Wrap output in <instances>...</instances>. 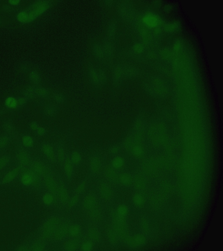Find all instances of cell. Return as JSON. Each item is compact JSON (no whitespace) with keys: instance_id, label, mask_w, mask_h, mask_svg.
Returning a JSON list of instances; mask_svg holds the SVG:
<instances>
[{"instance_id":"cell-15","label":"cell","mask_w":223,"mask_h":251,"mask_svg":"<svg viewBox=\"0 0 223 251\" xmlns=\"http://www.w3.org/2000/svg\"><path fill=\"white\" fill-rule=\"evenodd\" d=\"M58 110L56 106L52 104L47 105L44 109V114L48 117H52L56 116L58 113Z\"/></svg>"},{"instance_id":"cell-17","label":"cell","mask_w":223,"mask_h":251,"mask_svg":"<svg viewBox=\"0 0 223 251\" xmlns=\"http://www.w3.org/2000/svg\"><path fill=\"white\" fill-rule=\"evenodd\" d=\"M18 159L21 166H24L29 163L30 158L29 154L25 150H21L19 152Z\"/></svg>"},{"instance_id":"cell-41","label":"cell","mask_w":223,"mask_h":251,"mask_svg":"<svg viewBox=\"0 0 223 251\" xmlns=\"http://www.w3.org/2000/svg\"><path fill=\"white\" fill-rule=\"evenodd\" d=\"M147 21L149 23V24L150 25H156L157 22V19H155L154 17H148V20H147Z\"/></svg>"},{"instance_id":"cell-18","label":"cell","mask_w":223,"mask_h":251,"mask_svg":"<svg viewBox=\"0 0 223 251\" xmlns=\"http://www.w3.org/2000/svg\"><path fill=\"white\" fill-rule=\"evenodd\" d=\"M89 215L92 220L95 222L100 220L102 217V212L100 209L97 206L89 211Z\"/></svg>"},{"instance_id":"cell-20","label":"cell","mask_w":223,"mask_h":251,"mask_svg":"<svg viewBox=\"0 0 223 251\" xmlns=\"http://www.w3.org/2000/svg\"><path fill=\"white\" fill-rule=\"evenodd\" d=\"M124 164V160L121 156H115L111 161V166L115 170L119 169L123 167Z\"/></svg>"},{"instance_id":"cell-13","label":"cell","mask_w":223,"mask_h":251,"mask_svg":"<svg viewBox=\"0 0 223 251\" xmlns=\"http://www.w3.org/2000/svg\"><path fill=\"white\" fill-rule=\"evenodd\" d=\"M96 199L92 194H89L86 196L83 200V206L87 211H90L96 206Z\"/></svg>"},{"instance_id":"cell-24","label":"cell","mask_w":223,"mask_h":251,"mask_svg":"<svg viewBox=\"0 0 223 251\" xmlns=\"http://www.w3.org/2000/svg\"><path fill=\"white\" fill-rule=\"evenodd\" d=\"M54 195L51 193L45 194L43 197V202L47 205H51L54 202Z\"/></svg>"},{"instance_id":"cell-29","label":"cell","mask_w":223,"mask_h":251,"mask_svg":"<svg viewBox=\"0 0 223 251\" xmlns=\"http://www.w3.org/2000/svg\"><path fill=\"white\" fill-rule=\"evenodd\" d=\"M53 98L56 102L59 104H62L65 102L66 100V97L61 93H55L54 94Z\"/></svg>"},{"instance_id":"cell-22","label":"cell","mask_w":223,"mask_h":251,"mask_svg":"<svg viewBox=\"0 0 223 251\" xmlns=\"http://www.w3.org/2000/svg\"><path fill=\"white\" fill-rule=\"evenodd\" d=\"M81 229L78 224H73L69 227L68 234L72 237H76L80 234Z\"/></svg>"},{"instance_id":"cell-16","label":"cell","mask_w":223,"mask_h":251,"mask_svg":"<svg viewBox=\"0 0 223 251\" xmlns=\"http://www.w3.org/2000/svg\"><path fill=\"white\" fill-rule=\"evenodd\" d=\"M70 156V159L74 165V166H78L81 164L82 161V157L81 154L77 150L72 151Z\"/></svg>"},{"instance_id":"cell-40","label":"cell","mask_w":223,"mask_h":251,"mask_svg":"<svg viewBox=\"0 0 223 251\" xmlns=\"http://www.w3.org/2000/svg\"><path fill=\"white\" fill-rule=\"evenodd\" d=\"M39 126L38 124L36 122H32L30 124V129L33 130L35 131H36Z\"/></svg>"},{"instance_id":"cell-36","label":"cell","mask_w":223,"mask_h":251,"mask_svg":"<svg viewBox=\"0 0 223 251\" xmlns=\"http://www.w3.org/2000/svg\"><path fill=\"white\" fill-rule=\"evenodd\" d=\"M44 249H45V247L41 243H36V244H34L33 247V251H43Z\"/></svg>"},{"instance_id":"cell-5","label":"cell","mask_w":223,"mask_h":251,"mask_svg":"<svg viewBox=\"0 0 223 251\" xmlns=\"http://www.w3.org/2000/svg\"><path fill=\"white\" fill-rule=\"evenodd\" d=\"M41 150L44 156L52 163H56L55 148L52 144L44 143L41 146Z\"/></svg>"},{"instance_id":"cell-19","label":"cell","mask_w":223,"mask_h":251,"mask_svg":"<svg viewBox=\"0 0 223 251\" xmlns=\"http://www.w3.org/2000/svg\"><path fill=\"white\" fill-rule=\"evenodd\" d=\"M88 237L90 240L93 242H97L100 240V232L97 229L92 228L89 229L88 232Z\"/></svg>"},{"instance_id":"cell-42","label":"cell","mask_w":223,"mask_h":251,"mask_svg":"<svg viewBox=\"0 0 223 251\" xmlns=\"http://www.w3.org/2000/svg\"><path fill=\"white\" fill-rule=\"evenodd\" d=\"M17 103H18V105L21 106V105L25 104V101L24 99H20L18 100Z\"/></svg>"},{"instance_id":"cell-33","label":"cell","mask_w":223,"mask_h":251,"mask_svg":"<svg viewBox=\"0 0 223 251\" xmlns=\"http://www.w3.org/2000/svg\"><path fill=\"white\" fill-rule=\"evenodd\" d=\"M9 158L7 156H3L0 157V170L4 168L9 162Z\"/></svg>"},{"instance_id":"cell-1","label":"cell","mask_w":223,"mask_h":251,"mask_svg":"<svg viewBox=\"0 0 223 251\" xmlns=\"http://www.w3.org/2000/svg\"><path fill=\"white\" fill-rule=\"evenodd\" d=\"M61 220L57 217H52L44 224L42 229V236L44 239H48L52 236L55 230L60 224Z\"/></svg>"},{"instance_id":"cell-14","label":"cell","mask_w":223,"mask_h":251,"mask_svg":"<svg viewBox=\"0 0 223 251\" xmlns=\"http://www.w3.org/2000/svg\"><path fill=\"white\" fill-rule=\"evenodd\" d=\"M104 170L106 177L110 181L115 182L119 180V176L116 170L113 168L111 165L106 166Z\"/></svg>"},{"instance_id":"cell-21","label":"cell","mask_w":223,"mask_h":251,"mask_svg":"<svg viewBox=\"0 0 223 251\" xmlns=\"http://www.w3.org/2000/svg\"><path fill=\"white\" fill-rule=\"evenodd\" d=\"M78 242L74 239L68 240L67 242H66L64 245V248L66 251H75L78 249Z\"/></svg>"},{"instance_id":"cell-3","label":"cell","mask_w":223,"mask_h":251,"mask_svg":"<svg viewBox=\"0 0 223 251\" xmlns=\"http://www.w3.org/2000/svg\"><path fill=\"white\" fill-rule=\"evenodd\" d=\"M40 177L33 170L25 171L21 175V181L23 185L29 186H37L39 184Z\"/></svg>"},{"instance_id":"cell-8","label":"cell","mask_w":223,"mask_h":251,"mask_svg":"<svg viewBox=\"0 0 223 251\" xmlns=\"http://www.w3.org/2000/svg\"><path fill=\"white\" fill-rule=\"evenodd\" d=\"M74 165L70 159V156L67 154L66 157L63 164L62 168L67 178L71 179L73 177L74 172Z\"/></svg>"},{"instance_id":"cell-26","label":"cell","mask_w":223,"mask_h":251,"mask_svg":"<svg viewBox=\"0 0 223 251\" xmlns=\"http://www.w3.org/2000/svg\"><path fill=\"white\" fill-rule=\"evenodd\" d=\"M79 194H75L68 199V201L67 203L68 206L70 208H73L79 202Z\"/></svg>"},{"instance_id":"cell-6","label":"cell","mask_w":223,"mask_h":251,"mask_svg":"<svg viewBox=\"0 0 223 251\" xmlns=\"http://www.w3.org/2000/svg\"><path fill=\"white\" fill-rule=\"evenodd\" d=\"M43 178L44 184L47 188L53 195H56L58 185L54 177L48 172Z\"/></svg>"},{"instance_id":"cell-27","label":"cell","mask_w":223,"mask_h":251,"mask_svg":"<svg viewBox=\"0 0 223 251\" xmlns=\"http://www.w3.org/2000/svg\"><path fill=\"white\" fill-rule=\"evenodd\" d=\"M93 248L92 241L88 240L84 242L82 245L81 249L82 251H90L92 250Z\"/></svg>"},{"instance_id":"cell-34","label":"cell","mask_w":223,"mask_h":251,"mask_svg":"<svg viewBox=\"0 0 223 251\" xmlns=\"http://www.w3.org/2000/svg\"><path fill=\"white\" fill-rule=\"evenodd\" d=\"M120 147L118 145H113L111 146L109 149V153L113 155H116L119 152Z\"/></svg>"},{"instance_id":"cell-31","label":"cell","mask_w":223,"mask_h":251,"mask_svg":"<svg viewBox=\"0 0 223 251\" xmlns=\"http://www.w3.org/2000/svg\"><path fill=\"white\" fill-rule=\"evenodd\" d=\"M35 93L36 94L42 97H46L49 95V92L47 89L43 88H38L35 89Z\"/></svg>"},{"instance_id":"cell-32","label":"cell","mask_w":223,"mask_h":251,"mask_svg":"<svg viewBox=\"0 0 223 251\" xmlns=\"http://www.w3.org/2000/svg\"><path fill=\"white\" fill-rule=\"evenodd\" d=\"M86 184L85 181L81 182L77 186L75 190V193L76 194H80L82 193L86 190Z\"/></svg>"},{"instance_id":"cell-9","label":"cell","mask_w":223,"mask_h":251,"mask_svg":"<svg viewBox=\"0 0 223 251\" xmlns=\"http://www.w3.org/2000/svg\"><path fill=\"white\" fill-rule=\"evenodd\" d=\"M99 192L102 198L106 200H109L113 198V190L106 183H101L99 185Z\"/></svg>"},{"instance_id":"cell-39","label":"cell","mask_w":223,"mask_h":251,"mask_svg":"<svg viewBox=\"0 0 223 251\" xmlns=\"http://www.w3.org/2000/svg\"><path fill=\"white\" fill-rule=\"evenodd\" d=\"M36 133L39 136H43L46 133V130L44 127L39 126L36 131Z\"/></svg>"},{"instance_id":"cell-43","label":"cell","mask_w":223,"mask_h":251,"mask_svg":"<svg viewBox=\"0 0 223 251\" xmlns=\"http://www.w3.org/2000/svg\"><path fill=\"white\" fill-rule=\"evenodd\" d=\"M5 110H0V116H2L3 114H5Z\"/></svg>"},{"instance_id":"cell-4","label":"cell","mask_w":223,"mask_h":251,"mask_svg":"<svg viewBox=\"0 0 223 251\" xmlns=\"http://www.w3.org/2000/svg\"><path fill=\"white\" fill-rule=\"evenodd\" d=\"M55 156L56 162L60 167H62L66 157V147L64 142L62 140L58 141L56 144L55 148Z\"/></svg>"},{"instance_id":"cell-28","label":"cell","mask_w":223,"mask_h":251,"mask_svg":"<svg viewBox=\"0 0 223 251\" xmlns=\"http://www.w3.org/2000/svg\"><path fill=\"white\" fill-rule=\"evenodd\" d=\"M3 128L6 132L8 133H13L15 131V127L11 122L7 121L3 124Z\"/></svg>"},{"instance_id":"cell-35","label":"cell","mask_w":223,"mask_h":251,"mask_svg":"<svg viewBox=\"0 0 223 251\" xmlns=\"http://www.w3.org/2000/svg\"><path fill=\"white\" fill-rule=\"evenodd\" d=\"M129 177L126 174H121L119 176V180L123 184H127L129 182Z\"/></svg>"},{"instance_id":"cell-2","label":"cell","mask_w":223,"mask_h":251,"mask_svg":"<svg viewBox=\"0 0 223 251\" xmlns=\"http://www.w3.org/2000/svg\"><path fill=\"white\" fill-rule=\"evenodd\" d=\"M89 168L90 173L94 175L98 174L102 170V160L98 153H95L91 156L89 160Z\"/></svg>"},{"instance_id":"cell-38","label":"cell","mask_w":223,"mask_h":251,"mask_svg":"<svg viewBox=\"0 0 223 251\" xmlns=\"http://www.w3.org/2000/svg\"><path fill=\"white\" fill-rule=\"evenodd\" d=\"M15 101H15L14 99H8V100L7 101L6 105L10 108L15 107L17 104H18V103H16Z\"/></svg>"},{"instance_id":"cell-25","label":"cell","mask_w":223,"mask_h":251,"mask_svg":"<svg viewBox=\"0 0 223 251\" xmlns=\"http://www.w3.org/2000/svg\"><path fill=\"white\" fill-rule=\"evenodd\" d=\"M22 144L24 146L27 147H31L34 145V140L33 138L30 136H25L22 138Z\"/></svg>"},{"instance_id":"cell-30","label":"cell","mask_w":223,"mask_h":251,"mask_svg":"<svg viewBox=\"0 0 223 251\" xmlns=\"http://www.w3.org/2000/svg\"><path fill=\"white\" fill-rule=\"evenodd\" d=\"M10 141L9 137L7 136H3L0 137V149L5 148L9 144Z\"/></svg>"},{"instance_id":"cell-23","label":"cell","mask_w":223,"mask_h":251,"mask_svg":"<svg viewBox=\"0 0 223 251\" xmlns=\"http://www.w3.org/2000/svg\"><path fill=\"white\" fill-rule=\"evenodd\" d=\"M117 234L113 228H110L107 233V236L110 242L112 244H115L117 240Z\"/></svg>"},{"instance_id":"cell-12","label":"cell","mask_w":223,"mask_h":251,"mask_svg":"<svg viewBox=\"0 0 223 251\" xmlns=\"http://www.w3.org/2000/svg\"><path fill=\"white\" fill-rule=\"evenodd\" d=\"M32 170L39 177H44L48 173V170L42 162L38 161H35L33 164Z\"/></svg>"},{"instance_id":"cell-11","label":"cell","mask_w":223,"mask_h":251,"mask_svg":"<svg viewBox=\"0 0 223 251\" xmlns=\"http://www.w3.org/2000/svg\"><path fill=\"white\" fill-rule=\"evenodd\" d=\"M58 199L62 203L65 204L67 203L69 199L68 191L65 185L63 184L60 183L58 185L57 194Z\"/></svg>"},{"instance_id":"cell-10","label":"cell","mask_w":223,"mask_h":251,"mask_svg":"<svg viewBox=\"0 0 223 251\" xmlns=\"http://www.w3.org/2000/svg\"><path fill=\"white\" fill-rule=\"evenodd\" d=\"M23 167L24 166H19L9 171L3 178L2 183L4 184H7L12 182L17 178L18 175L23 170Z\"/></svg>"},{"instance_id":"cell-7","label":"cell","mask_w":223,"mask_h":251,"mask_svg":"<svg viewBox=\"0 0 223 251\" xmlns=\"http://www.w3.org/2000/svg\"><path fill=\"white\" fill-rule=\"evenodd\" d=\"M70 225L68 223L60 224L54 233V238L57 241L62 240L68 235V230Z\"/></svg>"},{"instance_id":"cell-37","label":"cell","mask_w":223,"mask_h":251,"mask_svg":"<svg viewBox=\"0 0 223 251\" xmlns=\"http://www.w3.org/2000/svg\"><path fill=\"white\" fill-rule=\"evenodd\" d=\"M126 210L125 207L124 206H123V205H121V206H119L117 208V210H116L115 212L117 214H119V215H120V216H123V215L126 213Z\"/></svg>"}]
</instances>
